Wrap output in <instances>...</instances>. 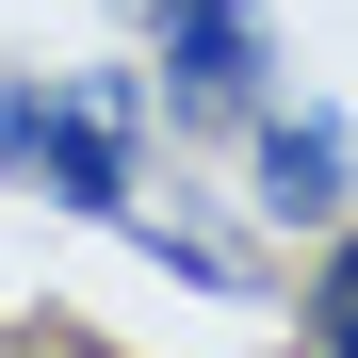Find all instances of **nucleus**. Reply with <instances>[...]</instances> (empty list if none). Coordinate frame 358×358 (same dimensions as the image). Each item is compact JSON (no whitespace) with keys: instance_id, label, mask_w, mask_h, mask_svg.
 Here are the masks:
<instances>
[{"instance_id":"obj_1","label":"nucleus","mask_w":358,"mask_h":358,"mask_svg":"<svg viewBox=\"0 0 358 358\" xmlns=\"http://www.w3.org/2000/svg\"><path fill=\"white\" fill-rule=\"evenodd\" d=\"M147 131H163L147 66H33V82H0V163H17L33 196L98 212V228L147 212Z\"/></svg>"},{"instance_id":"obj_2","label":"nucleus","mask_w":358,"mask_h":358,"mask_svg":"<svg viewBox=\"0 0 358 358\" xmlns=\"http://www.w3.org/2000/svg\"><path fill=\"white\" fill-rule=\"evenodd\" d=\"M147 98L163 131H245L277 98V17L261 0H147Z\"/></svg>"},{"instance_id":"obj_3","label":"nucleus","mask_w":358,"mask_h":358,"mask_svg":"<svg viewBox=\"0 0 358 358\" xmlns=\"http://www.w3.org/2000/svg\"><path fill=\"white\" fill-rule=\"evenodd\" d=\"M245 212L261 228H358V131L326 98H261L245 114Z\"/></svg>"},{"instance_id":"obj_4","label":"nucleus","mask_w":358,"mask_h":358,"mask_svg":"<svg viewBox=\"0 0 358 358\" xmlns=\"http://www.w3.org/2000/svg\"><path fill=\"white\" fill-rule=\"evenodd\" d=\"M131 245H147L163 277H196V293H245V245H228V228H196V212H131Z\"/></svg>"},{"instance_id":"obj_5","label":"nucleus","mask_w":358,"mask_h":358,"mask_svg":"<svg viewBox=\"0 0 358 358\" xmlns=\"http://www.w3.org/2000/svg\"><path fill=\"white\" fill-rule=\"evenodd\" d=\"M310 358H358V228H326V261H310Z\"/></svg>"},{"instance_id":"obj_6","label":"nucleus","mask_w":358,"mask_h":358,"mask_svg":"<svg viewBox=\"0 0 358 358\" xmlns=\"http://www.w3.org/2000/svg\"><path fill=\"white\" fill-rule=\"evenodd\" d=\"M0 179H17V163H0Z\"/></svg>"}]
</instances>
